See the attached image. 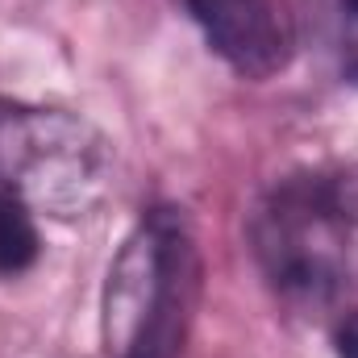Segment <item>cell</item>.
Here are the masks:
<instances>
[{
  "label": "cell",
  "instance_id": "2",
  "mask_svg": "<svg viewBox=\"0 0 358 358\" xmlns=\"http://www.w3.org/2000/svg\"><path fill=\"white\" fill-rule=\"evenodd\" d=\"M200 304V250L179 208H150L117 259L100 296L104 358H179Z\"/></svg>",
  "mask_w": 358,
  "mask_h": 358
},
{
  "label": "cell",
  "instance_id": "5",
  "mask_svg": "<svg viewBox=\"0 0 358 358\" xmlns=\"http://www.w3.org/2000/svg\"><path fill=\"white\" fill-rule=\"evenodd\" d=\"M42 255V234H38V213L13 196L0 192V279L25 275Z\"/></svg>",
  "mask_w": 358,
  "mask_h": 358
},
{
  "label": "cell",
  "instance_id": "4",
  "mask_svg": "<svg viewBox=\"0 0 358 358\" xmlns=\"http://www.w3.org/2000/svg\"><path fill=\"white\" fill-rule=\"evenodd\" d=\"M208 50L242 80H271L292 63L296 25L283 0H179Z\"/></svg>",
  "mask_w": 358,
  "mask_h": 358
},
{
  "label": "cell",
  "instance_id": "1",
  "mask_svg": "<svg viewBox=\"0 0 358 358\" xmlns=\"http://www.w3.org/2000/svg\"><path fill=\"white\" fill-rule=\"evenodd\" d=\"M250 246L267 283L300 308L338 304L358 287V176L296 171L250 217Z\"/></svg>",
  "mask_w": 358,
  "mask_h": 358
},
{
  "label": "cell",
  "instance_id": "6",
  "mask_svg": "<svg viewBox=\"0 0 358 358\" xmlns=\"http://www.w3.org/2000/svg\"><path fill=\"white\" fill-rule=\"evenodd\" d=\"M308 25L325 55L358 80V0H308Z\"/></svg>",
  "mask_w": 358,
  "mask_h": 358
},
{
  "label": "cell",
  "instance_id": "7",
  "mask_svg": "<svg viewBox=\"0 0 358 358\" xmlns=\"http://www.w3.org/2000/svg\"><path fill=\"white\" fill-rule=\"evenodd\" d=\"M338 358H358V308L338 325Z\"/></svg>",
  "mask_w": 358,
  "mask_h": 358
},
{
  "label": "cell",
  "instance_id": "3",
  "mask_svg": "<svg viewBox=\"0 0 358 358\" xmlns=\"http://www.w3.org/2000/svg\"><path fill=\"white\" fill-rule=\"evenodd\" d=\"M113 187V150L84 117L0 104V192L55 221L88 217Z\"/></svg>",
  "mask_w": 358,
  "mask_h": 358
}]
</instances>
